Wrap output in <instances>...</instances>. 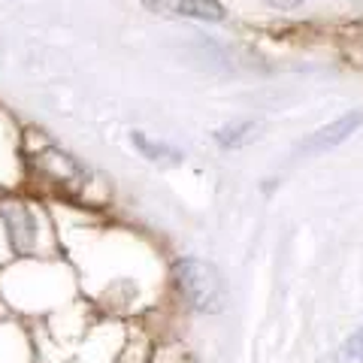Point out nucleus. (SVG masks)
Listing matches in <instances>:
<instances>
[{
	"label": "nucleus",
	"instance_id": "nucleus-1",
	"mask_svg": "<svg viewBox=\"0 0 363 363\" xmlns=\"http://www.w3.org/2000/svg\"><path fill=\"white\" fill-rule=\"evenodd\" d=\"M173 285L182 303L197 315H218L227 306V288L215 264L203 257H179L173 264Z\"/></svg>",
	"mask_w": 363,
	"mask_h": 363
},
{
	"label": "nucleus",
	"instance_id": "nucleus-2",
	"mask_svg": "<svg viewBox=\"0 0 363 363\" xmlns=\"http://www.w3.org/2000/svg\"><path fill=\"white\" fill-rule=\"evenodd\" d=\"M0 221L6 227V240H9L13 255H18V257L37 255L40 221H37V212H33L25 200H16V197L0 200Z\"/></svg>",
	"mask_w": 363,
	"mask_h": 363
},
{
	"label": "nucleus",
	"instance_id": "nucleus-3",
	"mask_svg": "<svg viewBox=\"0 0 363 363\" xmlns=\"http://www.w3.org/2000/svg\"><path fill=\"white\" fill-rule=\"evenodd\" d=\"M145 6L157 16L169 18H197V21H221L224 9L218 0H145Z\"/></svg>",
	"mask_w": 363,
	"mask_h": 363
},
{
	"label": "nucleus",
	"instance_id": "nucleus-4",
	"mask_svg": "<svg viewBox=\"0 0 363 363\" xmlns=\"http://www.w3.org/2000/svg\"><path fill=\"white\" fill-rule=\"evenodd\" d=\"M360 124H363V112H351V116L336 118L333 124H324V128H318L315 133H309V140L300 143V152L315 155V152L336 149V145H342L351 133H357Z\"/></svg>",
	"mask_w": 363,
	"mask_h": 363
},
{
	"label": "nucleus",
	"instance_id": "nucleus-5",
	"mask_svg": "<svg viewBox=\"0 0 363 363\" xmlns=\"http://www.w3.org/2000/svg\"><path fill=\"white\" fill-rule=\"evenodd\" d=\"M133 145L140 149L149 161H169V164H179L182 161V155L176 149H169V145L164 143H152V140H145L143 133H133Z\"/></svg>",
	"mask_w": 363,
	"mask_h": 363
},
{
	"label": "nucleus",
	"instance_id": "nucleus-6",
	"mask_svg": "<svg viewBox=\"0 0 363 363\" xmlns=\"http://www.w3.org/2000/svg\"><path fill=\"white\" fill-rule=\"evenodd\" d=\"M339 363H363V327L351 330L345 336V342L339 345V354H336Z\"/></svg>",
	"mask_w": 363,
	"mask_h": 363
},
{
	"label": "nucleus",
	"instance_id": "nucleus-7",
	"mask_svg": "<svg viewBox=\"0 0 363 363\" xmlns=\"http://www.w3.org/2000/svg\"><path fill=\"white\" fill-rule=\"evenodd\" d=\"M252 130H255V124L252 121H242V124H233V128L218 130V133H215V140H218L221 145H242V143H248L255 136Z\"/></svg>",
	"mask_w": 363,
	"mask_h": 363
},
{
	"label": "nucleus",
	"instance_id": "nucleus-8",
	"mask_svg": "<svg viewBox=\"0 0 363 363\" xmlns=\"http://www.w3.org/2000/svg\"><path fill=\"white\" fill-rule=\"evenodd\" d=\"M267 4H269L272 9H297L303 0H267Z\"/></svg>",
	"mask_w": 363,
	"mask_h": 363
}]
</instances>
